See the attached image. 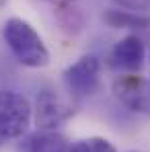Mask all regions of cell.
<instances>
[{"label": "cell", "instance_id": "cell-5", "mask_svg": "<svg viewBox=\"0 0 150 152\" xmlns=\"http://www.w3.org/2000/svg\"><path fill=\"white\" fill-rule=\"evenodd\" d=\"M111 93L125 109L150 115V80L138 74H119L111 82Z\"/></svg>", "mask_w": 150, "mask_h": 152}, {"label": "cell", "instance_id": "cell-4", "mask_svg": "<svg viewBox=\"0 0 150 152\" xmlns=\"http://www.w3.org/2000/svg\"><path fill=\"white\" fill-rule=\"evenodd\" d=\"M74 107L60 99L53 88H41L35 97L33 119L39 132H56L74 115Z\"/></svg>", "mask_w": 150, "mask_h": 152}, {"label": "cell", "instance_id": "cell-8", "mask_svg": "<svg viewBox=\"0 0 150 152\" xmlns=\"http://www.w3.org/2000/svg\"><path fill=\"white\" fill-rule=\"evenodd\" d=\"M103 21L111 29H130V31H146V29H150L148 15L127 10V8H107L103 12Z\"/></svg>", "mask_w": 150, "mask_h": 152}, {"label": "cell", "instance_id": "cell-12", "mask_svg": "<svg viewBox=\"0 0 150 152\" xmlns=\"http://www.w3.org/2000/svg\"><path fill=\"white\" fill-rule=\"evenodd\" d=\"M43 2H50L56 8H62V6H70V4H76L78 0H43Z\"/></svg>", "mask_w": 150, "mask_h": 152}, {"label": "cell", "instance_id": "cell-10", "mask_svg": "<svg viewBox=\"0 0 150 152\" xmlns=\"http://www.w3.org/2000/svg\"><path fill=\"white\" fill-rule=\"evenodd\" d=\"M72 152H117V148L101 136H89L82 140H76L72 144Z\"/></svg>", "mask_w": 150, "mask_h": 152}, {"label": "cell", "instance_id": "cell-7", "mask_svg": "<svg viewBox=\"0 0 150 152\" xmlns=\"http://www.w3.org/2000/svg\"><path fill=\"white\" fill-rule=\"evenodd\" d=\"M19 152H72V142L58 132H37L21 144Z\"/></svg>", "mask_w": 150, "mask_h": 152}, {"label": "cell", "instance_id": "cell-14", "mask_svg": "<svg viewBox=\"0 0 150 152\" xmlns=\"http://www.w3.org/2000/svg\"><path fill=\"white\" fill-rule=\"evenodd\" d=\"M125 152H142V150H125Z\"/></svg>", "mask_w": 150, "mask_h": 152}, {"label": "cell", "instance_id": "cell-9", "mask_svg": "<svg viewBox=\"0 0 150 152\" xmlns=\"http://www.w3.org/2000/svg\"><path fill=\"white\" fill-rule=\"evenodd\" d=\"M56 17H58V23L64 31L68 33H80L82 27H84V12L76 6V4H70V6H62V8H56Z\"/></svg>", "mask_w": 150, "mask_h": 152}, {"label": "cell", "instance_id": "cell-13", "mask_svg": "<svg viewBox=\"0 0 150 152\" xmlns=\"http://www.w3.org/2000/svg\"><path fill=\"white\" fill-rule=\"evenodd\" d=\"M4 4H6V0H0V8H2V6H4Z\"/></svg>", "mask_w": 150, "mask_h": 152}, {"label": "cell", "instance_id": "cell-11", "mask_svg": "<svg viewBox=\"0 0 150 152\" xmlns=\"http://www.w3.org/2000/svg\"><path fill=\"white\" fill-rule=\"evenodd\" d=\"M121 8H127V10H144L150 6V0H115Z\"/></svg>", "mask_w": 150, "mask_h": 152}, {"label": "cell", "instance_id": "cell-6", "mask_svg": "<svg viewBox=\"0 0 150 152\" xmlns=\"http://www.w3.org/2000/svg\"><path fill=\"white\" fill-rule=\"evenodd\" d=\"M109 60H111V66L119 74H138L144 66V60H146L144 41L136 33L125 35L113 45Z\"/></svg>", "mask_w": 150, "mask_h": 152}, {"label": "cell", "instance_id": "cell-15", "mask_svg": "<svg viewBox=\"0 0 150 152\" xmlns=\"http://www.w3.org/2000/svg\"><path fill=\"white\" fill-rule=\"evenodd\" d=\"M2 142H4V140H2V138H0V146H2Z\"/></svg>", "mask_w": 150, "mask_h": 152}, {"label": "cell", "instance_id": "cell-3", "mask_svg": "<svg viewBox=\"0 0 150 152\" xmlns=\"http://www.w3.org/2000/svg\"><path fill=\"white\" fill-rule=\"evenodd\" d=\"M62 78H64V84L72 97H76V99L89 97L99 88L101 60L93 53H84L64 70Z\"/></svg>", "mask_w": 150, "mask_h": 152}, {"label": "cell", "instance_id": "cell-2", "mask_svg": "<svg viewBox=\"0 0 150 152\" xmlns=\"http://www.w3.org/2000/svg\"><path fill=\"white\" fill-rule=\"evenodd\" d=\"M33 121V105L25 95L0 88V138L17 140L23 138Z\"/></svg>", "mask_w": 150, "mask_h": 152}, {"label": "cell", "instance_id": "cell-1", "mask_svg": "<svg viewBox=\"0 0 150 152\" xmlns=\"http://www.w3.org/2000/svg\"><path fill=\"white\" fill-rule=\"evenodd\" d=\"M2 39L21 66L31 68V70H39L50 64L51 56L43 37L25 19L10 17L2 25Z\"/></svg>", "mask_w": 150, "mask_h": 152}]
</instances>
